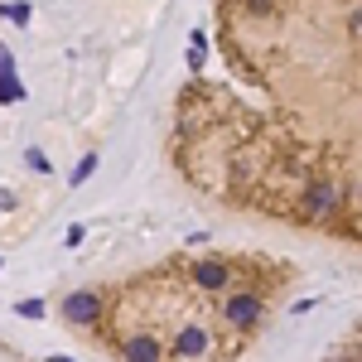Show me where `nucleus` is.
<instances>
[{"mask_svg":"<svg viewBox=\"0 0 362 362\" xmlns=\"http://www.w3.org/2000/svg\"><path fill=\"white\" fill-rule=\"evenodd\" d=\"M10 68H15V58H10V49L0 44V73H10Z\"/></svg>","mask_w":362,"mask_h":362,"instance_id":"obj_13","label":"nucleus"},{"mask_svg":"<svg viewBox=\"0 0 362 362\" xmlns=\"http://www.w3.org/2000/svg\"><path fill=\"white\" fill-rule=\"evenodd\" d=\"M92 169H97V155H87L83 165L73 169V184H83V179H87V174H92Z\"/></svg>","mask_w":362,"mask_h":362,"instance_id":"obj_11","label":"nucleus"},{"mask_svg":"<svg viewBox=\"0 0 362 362\" xmlns=\"http://www.w3.org/2000/svg\"><path fill=\"white\" fill-rule=\"evenodd\" d=\"M194 280L203 285V290H223V285H227V266H223V261H198Z\"/></svg>","mask_w":362,"mask_h":362,"instance_id":"obj_4","label":"nucleus"},{"mask_svg":"<svg viewBox=\"0 0 362 362\" xmlns=\"http://www.w3.org/2000/svg\"><path fill=\"white\" fill-rule=\"evenodd\" d=\"M338 198H343V194H338L334 184H309V189H305V213H309V218H324V213H334V208H338Z\"/></svg>","mask_w":362,"mask_h":362,"instance_id":"obj_1","label":"nucleus"},{"mask_svg":"<svg viewBox=\"0 0 362 362\" xmlns=\"http://www.w3.org/2000/svg\"><path fill=\"white\" fill-rule=\"evenodd\" d=\"M20 97H25V83L15 78V68H10V73H0V102L10 107V102H20Z\"/></svg>","mask_w":362,"mask_h":362,"instance_id":"obj_7","label":"nucleus"},{"mask_svg":"<svg viewBox=\"0 0 362 362\" xmlns=\"http://www.w3.org/2000/svg\"><path fill=\"white\" fill-rule=\"evenodd\" d=\"M102 314V300L97 295H68L63 300V319H73V324H92Z\"/></svg>","mask_w":362,"mask_h":362,"instance_id":"obj_2","label":"nucleus"},{"mask_svg":"<svg viewBox=\"0 0 362 362\" xmlns=\"http://www.w3.org/2000/svg\"><path fill=\"white\" fill-rule=\"evenodd\" d=\"M126 358L131 362H155L160 358V343H155V338H131V343H126Z\"/></svg>","mask_w":362,"mask_h":362,"instance_id":"obj_6","label":"nucleus"},{"mask_svg":"<svg viewBox=\"0 0 362 362\" xmlns=\"http://www.w3.org/2000/svg\"><path fill=\"white\" fill-rule=\"evenodd\" d=\"M189 58H194V68L203 63V34H194V49H189Z\"/></svg>","mask_w":362,"mask_h":362,"instance_id":"obj_12","label":"nucleus"},{"mask_svg":"<svg viewBox=\"0 0 362 362\" xmlns=\"http://www.w3.org/2000/svg\"><path fill=\"white\" fill-rule=\"evenodd\" d=\"M223 314L232 319V324H237V329H251V324L261 319V300H251V295H232Z\"/></svg>","mask_w":362,"mask_h":362,"instance_id":"obj_3","label":"nucleus"},{"mask_svg":"<svg viewBox=\"0 0 362 362\" xmlns=\"http://www.w3.org/2000/svg\"><path fill=\"white\" fill-rule=\"evenodd\" d=\"M25 165L34 169V174H49V169H54L49 160H44V150H29V155H25Z\"/></svg>","mask_w":362,"mask_h":362,"instance_id":"obj_9","label":"nucleus"},{"mask_svg":"<svg viewBox=\"0 0 362 362\" xmlns=\"http://www.w3.org/2000/svg\"><path fill=\"white\" fill-rule=\"evenodd\" d=\"M29 15H34L29 0H10V5H5V20H10V25H29Z\"/></svg>","mask_w":362,"mask_h":362,"instance_id":"obj_8","label":"nucleus"},{"mask_svg":"<svg viewBox=\"0 0 362 362\" xmlns=\"http://www.w3.org/2000/svg\"><path fill=\"white\" fill-rule=\"evenodd\" d=\"M20 314H25V319H39V314H44V300H20Z\"/></svg>","mask_w":362,"mask_h":362,"instance_id":"obj_10","label":"nucleus"},{"mask_svg":"<svg viewBox=\"0 0 362 362\" xmlns=\"http://www.w3.org/2000/svg\"><path fill=\"white\" fill-rule=\"evenodd\" d=\"M203 348H208V334H203V329H184V334L174 338V353H179V358H198Z\"/></svg>","mask_w":362,"mask_h":362,"instance_id":"obj_5","label":"nucleus"}]
</instances>
